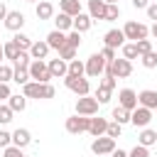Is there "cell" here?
<instances>
[{
  "mask_svg": "<svg viewBox=\"0 0 157 157\" xmlns=\"http://www.w3.org/2000/svg\"><path fill=\"white\" fill-rule=\"evenodd\" d=\"M135 47H137V54L140 56L147 54V52H152V42L150 39H140V42H135Z\"/></svg>",
  "mask_w": 157,
  "mask_h": 157,
  "instance_id": "cell-41",
  "label": "cell"
},
{
  "mask_svg": "<svg viewBox=\"0 0 157 157\" xmlns=\"http://www.w3.org/2000/svg\"><path fill=\"white\" fill-rule=\"evenodd\" d=\"M22 96L25 98H37V101H47V98H54L56 91L52 83H37V81H29L22 86Z\"/></svg>",
  "mask_w": 157,
  "mask_h": 157,
  "instance_id": "cell-1",
  "label": "cell"
},
{
  "mask_svg": "<svg viewBox=\"0 0 157 157\" xmlns=\"http://www.w3.org/2000/svg\"><path fill=\"white\" fill-rule=\"evenodd\" d=\"M91 25H93L91 15H83V12H78V15L74 17V27H71V29L81 34V32H88V29H91Z\"/></svg>",
  "mask_w": 157,
  "mask_h": 157,
  "instance_id": "cell-18",
  "label": "cell"
},
{
  "mask_svg": "<svg viewBox=\"0 0 157 157\" xmlns=\"http://www.w3.org/2000/svg\"><path fill=\"white\" fill-rule=\"evenodd\" d=\"M150 120H152V110H147V108H142V105H137V108L130 113V123H132L135 128H147Z\"/></svg>",
  "mask_w": 157,
  "mask_h": 157,
  "instance_id": "cell-11",
  "label": "cell"
},
{
  "mask_svg": "<svg viewBox=\"0 0 157 157\" xmlns=\"http://www.w3.org/2000/svg\"><path fill=\"white\" fill-rule=\"evenodd\" d=\"M120 49H123V59H128V61H132V59H137V56H140V54H137L135 42H125Z\"/></svg>",
  "mask_w": 157,
  "mask_h": 157,
  "instance_id": "cell-29",
  "label": "cell"
},
{
  "mask_svg": "<svg viewBox=\"0 0 157 157\" xmlns=\"http://www.w3.org/2000/svg\"><path fill=\"white\" fill-rule=\"evenodd\" d=\"M66 44H69V47H74V49H78V44H81V34L71 29V32L66 34Z\"/></svg>",
  "mask_w": 157,
  "mask_h": 157,
  "instance_id": "cell-40",
  "label": "cell"
},
{
  "mask_svg": "<svg viewBox=\"0 0 157 157\" xmlns=\"http://www.w3.org/2000/svg\"><path fill=\"white\" fill-rule=\"evenodd\" d=\"M2 54H5V59H12V61H15V59H17V54H20V49H17V44L10 39V42H5V44H2Z\"/></svg>",
  "mask_w": 157,
  "mask_h": 157,
  "instance_id": "cell-32",
  "label": "cell"
},
{
  "mask_svg": "<svg viewBox=\"0 0 157 157\" xmlns=\"http://www.w3.org/2000/svg\"><path fill=\"white\" fill-rule=\"evenodd\" d=\"M83 74H86V64L78 59H71L69 61V76H83Z\"/></svg>",
  "mask_w": 157,
  "mask_h": 157,
  "instance_id": "cell-30",
  "label": "cell"
},
{
  "mask_svg": "<svg viewBox=\"0 0 157 157\" xmlns=\"http://www.w3.org/2000/svg\"><path fill=\"white\" fill-rule=\"evenodd\" d=\"M155 142H157V132H155V130H150V128H142V132L137 135V145L150 147V145H155Z\"/></svg>",
  "mask_w": 157,
  "mask_h": 157,
  "instance_id": "cell-25",
  "label": "cell"
},
{
  "mask_svg": "<svg viewBox=\"0 0 157 157\" xmlns=\"http://www.w3.org/2000/svg\"><path fill=\"white\" fill-rule=\"evenodd\" d=\"M2 22H5V27H7L10 32H20V29H22V25H25V15H22V12H17V10H10V12H7V17H5Z\"/></svg>",
  "mask_w": 157,
  "mask_h": 157,
  "instance_id": "cell-13",
  "label": "cell"
},
{
  "mask_svg": "<svg viewBox=\"0 0 157 157\" xmlns=\"http://www.w3.org/2000/svg\"><path fill=\"white\" fill-rule=\"evenodd\" d=\"M105 5H118V0H103Z\"/></svg>",
  "mask_w": 157,
  "mask_h": 157,
  "instance_id": "cell-54",
  "label": "cell"
},
{
  "mask_svg": "<svg viewBox=\"0 0 157 157\" xmlns=\"http://www.w3.org/2000/svg\"><path fill=\"white\" fill-rule=\"evenodd\" d=\"M105 128H108V120L105 118H91V125H88V132L93 135V137H101V135H105Z\"/></svg>",
  "mask_w": 157,
  "mask_h": 157,
  "instance_id": "cell-22",
  "label": "cell"
},
{
  "mask_svg": "<svg viewBox=\"0 0 157 157\" xmlns=\"http://www.w3.org/2000/svg\"><path fill=\"white\" fill-rule=\"evenodd\" d=\"M98 101L96 98H91V96H78V101H76V115H88V118H93L96 113H98Z\"/></svg>",
  "mask_w": 157,
  "mask_h": 157,
  "instance_id": "cell-6",
  "label": "cell"
},
{
  "mask_svg": "<svg viewBox=\"0 0 157 157\" xmlns=\"http://www.w3.org/2000/svg\"><path fill=\"white\" fill-rule=\"evenodd\" d=\"M93 98H96L101 105H103V103H108V101H110V88H103V86H98V91H96V96H93Z\"/></svg>",
  "mask_w": 157,
  "mask_h": 157,
  "instance_id": "cell-36",
  "label": "cell"
},
{
  "mask_svg": "<svg viewBox=\"0 0 157 157\" xmlns=\"http://www.w3.org/2000/svg\"><path fill=\"white\" fill-rule=\"evenodd\" d=\"M27 2H37V0H27Z\"/></svg>",
  "mask_w": 157,
  "mask_h": 157,
  "instance_id": "cell-56",
  "label": "cell"
},
{
  "mask_svg": "<svg viewBox=\"0 0 157 157\" xmlns=\"http://www.w3.org/2000/svg\"><path fill=\"white\" fill-rule=\"evenodd\" d=\"M64 83H66V88L69 91H74L76 96H88V91H91V86H88V78H83V76H64Z\"/></svg>",
  "mask_w": 157,
  "mask_h": 157,
  "instance_id": "cell-5",
  "label": "cell"
},
{
  "mask_svg": "<svg viewBox=\"0 0 157 157\" xmlns=\"http://www.w3.org/2000/svg\"><path fill=\"white\" fill-rule=\"evenodd\" d=\"M47 54H49V44H47V42H32V47H29V59L44 61Z\"/></svg>",
  "mask_w": 157,
  "mask_h": 157,
  "instance_id": "cell-19",
  "label": "cell"
},
{
  "mask_svg": "<svg viewBox=\"0 0 157 157\" xmlns=\"http://www.w3.org/2000/svg\"><path fill=\"white\" fill-rule=\"evenodd\" d=\"M147 17L157 22V2H152V5H147Z\"/></svg>",
  "mask_w": 157,
  "mask_h": 157,
  "instance_id": "cell-48",
  "label": "cell"
},
{
  "mask_svg": "<svg viewBox=\"0 0 157 157\" xmlns=\"http://www.w3.org/2000/svg\"><path fill=\"white\" fill-rule=\"evenodd\" d=\"M118 105L132 113V110L137 108V93H135L132 88H120V91H118Z\"/></svg>",
  "mask_w": 157,
  "mask_h": 157,
  "instance_id": "cell-10",
  "label": "cell"
},
{
  "mask_svg": "<svg viewBox=\"0 0 157 157\" xmlns=\"http://www.w3.org/2000/svg\"><path fill=\"white\" fill-rule=\"evenodd\" d=\"M123 34H125V39H132V42H140V39H147V34H150V29H147V25H142V22H125V27H123Z\"/></svg>",
  "mask_w": 157,
  "mask_h": 157,
  "instance_id": "cell-4",
  "label": "cell"
},
{
  "mask_svg": "<svg viewBox=\"0 0 157 157\" xmlns=\"http://www.w3.org/2000/svg\"><path fill=\"white\" fill-rule=\"evenodd\" d=\"M34 12H37V17H39V20H52V17H54V5H52V2H47V0H42V2H37Z\"/></svg>",
  "mask_w": 157,
  "mask_h": 157,
  "instance_id": "cell-23",
  "label": "cell"
},
{
  "mask_svg": "<svg viewBox=\"0 0 157 157\" xmlns=\"http://www.w3.org/2000/svg\"><path fill=\"white\" fill-rule=\"evenodd\" d=\"M7 81H12V69L0 64V83H7Z\"/></svg>",
  "mask_w": 157,
  "mask_h": 157,
  "instance_id": "cell-43",
  "label": "cell"
},
{
  "mask_svg": "<svg viewBox=\"0 0 157 157\" xmlns=\"http://www.w3.org/2000/svg\"><path fill=\"white\" fill-rule=\"evenodd\" d=\"M29 61H32V59H29V52H20L17 59H15V69H27Z\"/></svg>",
  "mask_w": 157,
  "mask_h": 157,
  "instance_id": "cell-34",
  "label": "cell"
},
{
  "mask_svg": "<svg viewBox=\"0 0 157 157\" xmlns=\"http://www.w3.org/2000/svg\"><path fill=\"white\" fill-rule=\"evenodd\" d=\"M120 17V7L118 5H108L105 7V22H113V20H118Z\"/></svg>",
  "mask_w": 157,
  "mask_h": 157,
  "instance_id": "cell-38",
  "label": "cell"
},
{
  "mask_svg": "<svg viewBox=\"0 0 157 157\" xmlns=\"http://www.w3.org/2000/svg\"><path fill=\"white\" fill-rule=\"evenodd\" d=\"M7 12H10V10L5 7V2H0V20H5V17H7Z\"/></svg>",
  "mask_w": 157,
  "mask_h": 157,
  "instance_id": "cell-51",
  "label": "cell"
},
{
  "mask_svg": "<svg viewBox=\"0 0 157 157\" xmlns=\"http://www.w3.org/2000/svg\"><path fill=\"white\" fill-rule=\"evenodd\" d=\"M29 142H32V135H29L27 128H17V130L12 132V145H15V147L22 150V147H27Z\"/></svg>",
  "mask_w": 157,
  "mask_h": 157,
  "instance_id": "cell-16",
  "label": "cell"
},
{
  "mask_svg": "<svg viewBox=\"0 0 157 157\" xmlns=\"http://www.w3.org/2000/svg\"><path fill=\"white\" fill-rule=\"evenodd\" d=\"M110 157H128V152H125V150H113Z\"/></svg>",
  "mask_w": 157,
  "mask_h": 157,
  "instance_id": "cell-52",
  "label": "cell"
},
{
  "mask_svg": "<svg viewBox=\"0 0 157 157\" xmlns=\"http://www.w3.org/2000/svg\"><path fill=\"white\" fill-rule=\"evenodd\" d=\"M137 105H142V108H147V110H155V108H157V91H152V88L140 91V93H137Z\"/></svg>",
  "mask_w": 157,
  "mask_h": 157,
  "instance_id": "cell-12",
  "label": "cell"
},
{
  "mask_svg": "<svg viewBox=\"0 0 157 157\" xmlns=\"http://www.w3.org/2000/svg\"><path fill=\"white\" fill-rule=\"evenodd\" d=\"M54 25H56V29H59V32H71V27H74V17H69V15L59 12V15L54 17Z\"/></svg>",
  "mask_w": 157,
  "mask_h": 157,
  "instance_id": "cell-24",
  "label": "cell"
},
{
  "mask_svg": "<svg viewBox=\"0 0 157 157\" xmlns=\"http://www.w3.org/2000/svg\"><path fill=\"white\" fill-rule=\"evenodd\" d=\"M110 118H113V123L125 125V123H130V110H125V108L115 105V108H113V113H110Z\"/></svg>",
  "mask_w": 157,
  "mask_h": 157,
  "instance_id": "cell-27",
  "label": "cell"
},
{
  "mask_svg": "<svg viewBox=\"0 0 157 157\" xmlns=\"http://www.w3.org/2000/svg\"><path fill=\"white\" fill-rule=\"evenodd\" d=\"M150 34H152V37H155V39H157V22H155V25H152V29H150Z\"/></svg>",
  "mask_w": 157,
  "mask_h": 157,
  "instance_id": "cell-53",
  "label": "cell"
},
{
  "mask_svg": "<svg viewBox=\"0 0 157 157\" xmlns=\"http://www.w3.org/2000/svg\"><path fill=\"white\" fill-rule=\"evenodd\" d=\"M12 93H10V86L7 83H0V101H5V98H10Z\"/></svg>",
  "mask_w": 157,
  "mask_h": 157,
  "instance_id": "cell-49",
  "label": "cell"
},
{
  "mask_svg": "<svg viewBox=\"0 0 157 157\" xmlns=\"http://www.w3.org/2000/svg\"><path fill=\"white\" fill-rule=\"evenodd\" d=\"M12 120V110H10V105H2L0 103V125H7Z\"/></svg>",
  "mask_w": 157,
  "mask_h": 157,
  "instance_id": "cell-39",
  "label": "cell"
},
{
  "mask_svg": "<svg viewBox=\"0 0 157 157\" xmlns=\"http://www.w3.org/2000/svg\"><path fill=\"white\" fill-rule=\"evenodd\" d=\"M59 59H64V61L69 64L71 59H76V49H74V47H69V44H64V47L59 49Z\"/></svg>",
  "mask_w": 157,
  "mask_h": 157,
  "instance_id": "cell-33",
  "label": "cell"
},
{
  "mask_svg": "<svg viewBox=\"0 0 157 157\" xmlns=\"http://www.w3.org/2000/svg\"><path fill=\"white\" fill-rule=\"evenodd\" d=\"M128 157H150V150L142 147V145H135V147L128 152Z\"/></svg>",
  "mask_w": 157,
  "mask_h": 157,
  "instance_id": "cell-42",
  "label": "cell"
},
{
  "mask_svg": "<svg viewBox=\"0 0 157 157\" xmlns=\"http://www.w3.org/2000/svg\"><path fill=\"white\" fill-rule=\"evenodd\" d=\"M147 5H150V0H132V7H137V10H147Z\"/></svg>",
  "mask_w": 157,
  "mask_h": 157,
  "instance_id": "cell-50",
  "label": "cell"
},
{
  "mask_svg": "<svg viewBox=\"0 0 157 157\" xmlns=\"http://www.w3.org/2000/svg\"><path fill=\"white\" fill-rule=\"evenodd\" d=\"M142 66H145V69H155V66H157V52L142 54Z\"/></svg>",
  "mask_w": 157,
  "mask_h": 157,
  "instance_id": "cell-35",
  "label": "cell"
},
{
  "mask_svg": "<svg viewBox=\"0 0 157 157\" xmlns=\"http://www.w3.org/2000/svg\"><path fill=\"white\" fill-rule=\"evenodd\" d=\"M120 132H123V125H118V123H108V128H105V137H120Z\"/></svg>",
  "mask_w": 157,
  "mask_h": 157,
  "instance_id": "cell-37",
  "label": "cell"
},
{
  "mask_svg": "<svg viewBox=\"0 0 157 157\" xmlns=\"http://www.w3.org/2000/svg\"><path fill=\"white\" fill-rule=\"evenodd\" d=\"M12 42L17 44V49H20V52H29V47H32V39H29L25 32H15Z\"/></svg>",
  "mask_w": 157,
  "mask_h": 157,
  "instance_id": "cell-28",
  "label": "cell"
},
{
  "mask_svg": "<svg viewBox=\"0 0 157 157\" xmlns=\"http://www.w3.org/2000/svg\"><path fill=\"white\" fill-rule=\"evenodd\" d=\"M103 42H105V47L118 49V47L125 44V34H123V29H108V32L103 34Z\"/></svg>",
  "mask_w": 157,
  "mask_h": 157,
  "instance_id": "cell-14",
  "label": "cell"
},
{
  "mask_svg": "<svg viewBox=\"0 0 157 157\" xmlns=\"http://www.w3.org/2000/svg\"><path fill=\"white\" fill-rule=\"evenodd\" d=\"M12 81L20 83V86H25V83H29L32 78H29V71H27V69H12Z\"/></svg>",
  "mask_w": 157,
  "mask_h": 157,
  "instance_id": "cell-31",
  "label": "cell"
},
{
  "mask_svg": "<svg viewBox=\"0 0 157 157\" xmlns=\"http://www.w3.org/2000/svg\"><path fill=\"white\" fill-rule=\"evenodd\" d=\"M103 74L105 76H115V78H128L132 74V61H128V59H113L110 64H105Z\"/></svg>",
  "mask_w": 157,
  "mask_h": 157,
  "instance_id": "cell-2",
  "label": "cell"
},
{
  "mask_svg": "<svg viewBox=\"0 0 157 157\" xmlns=\"http://www.w3.org/2000/svg\"><path fill=\"white\" fill-rule=\"evenodd\" d=\"M105 2L103 0H88V15L91 20H105Z\"/></svg>",
  "mask_w": 157,
  "mask_h": 157,
  "instance_id": "cell-17",
  "label": "cell"
},
{
  "mask_svg": "<svg viewBox=\"0 0 157 157\" xmlns=\"http://www.w3.org/2000/svg\"><path fill=\"white\" fill-rule=\"evenodd\" d=\"M98 54H101V56L105 59V64H110V61L115 59V49H110V47H103V49H101Z\"/></svg>",
  "mask_w": 157,
  "mask_h": 157,
  "instance_id": "cell-45",
  "label": "cell"
},
{
  "mask_svg": "<svg viewBox=\"0 0 157 157\" xmlns=\"http://www.w3.org/2000/svg\"><path fill=\"white\" fill-rule=\"evenodd\" d=\"M47 44H49V49H61L64 44H66V34L64 32H59V29H54V32H49L47 34Z\"/></svg>",
  "mask_w": 157,
  "mask_h": 157,
  "instance_id": "cell-21",
  "label": "cell"
},
{
  "mask_svg": "<svg viewBox=\"0 0 157 157\" xmlns=\"http://www.w3.org/2000/svg\"><path fill=\"white\" fill-rule=\"evenodd\" d=\"M2 59H5V54H2V44H0V64H2Z\"/></svg>",
  "mask_w": 157,
  "mask_h": 157,
  "instance_id": "cell-55",
  "label": "cell"
},
{
  "mask_svg": "<svg viewBox=\"0 0 157 157\" xmlns=\"http://www.w3.org/2000/svg\"><path fill=\"white\" fill-rule=\"evenodd\" d=\"M47 66H49V74H52V78H64V76L69 74V64H66L64 59H52Z\"/></svg>",
  "mask_w": 157,
  "mask_h": 157,
  "instance_id": "cell-15",
  "label": "cell"
},
{
  "mask_svg": "<svg viewBox=\"0 0 157 157\" xmlns=\"http://www.w3.org/2000/svg\"><path fill=\"white\" fill-rule=\"evenodd\" d=\"M5 157H25V152H22L20 147L10 145V147H5Z\"/></svg>",
  "mask_w": 157,
  "mask_h": 157,
  "instance_id": "cell-46",
  "label": "cell"
},
{
  "mask_svg": "<svg viewBox=\"0 0 157 157\" xmlns=\"http://www.w3.org/2000/svg\"><path fill=\"white\" fill-rule=\"evenodd\" d=\"M7 105H10V110H12V113H17V110L22 113V110L27 108V98H25V96H20V93H15V96H10V98H7Z\"/></svg>",
  "mask_w": 157,
  "mask_h": 157,
  "instance_id": "cell-26",
  "label": "cell"
},
{
  "mask_svg": "<svg viewBox=\"0 0 157 157\" xmlns=\"http://www.w3.org/2000/svg\"><path fill=\"white\" fill-rule=\"evenodd\" d=\"M103 69H105V59H103L101 54H91V56L86 59V76L96 78V76L103 74Z\"/></svg>",
  "mask_w": 157,
  "mask_h": 157,
  "instance_id": "cell-9",
  "label": "cell"
},
{
  "mask_svg": "<svg viewBox=\"0 0 157 157\" xmlns=\"http://www.w3.org/2000/svg\"><path fill=\"white\" fill-rule=\"evenodd\" d=\"M98 86H103V88H110V91H113V88H115V76H103V81H101Z\"/></svg>",
  "mask_w": 157,
  "mask_h": 157,
  "instance_id": "cell-47",
  "label": "cell"
},
{
  "mask_svg": "<svg viewBox=\"0 0 157 157\" xmlns=\"http://www.w3.org/2000/svg\"><path fill=\"white\" fill-rule=\"evenodd\" d=\"M115 150V140L113 137H105V135H101V137H96L93 142H91V152L93 155H98V157H103V155H110Z\"/></svg>",
  "mask_w": 157,
  "mask_h": 157,
  "instance_id": "cell-8",
  "label": "cell"
},
{
  "mask_svg": "<svg viewBox=\"0 0 157 157\" xmlns=\"http://www.w3.org/2000/svg\"><path fill=\"white\" fill-rule=\"evenodd\" d=\"M12 145V132H7V130H0V147L5 150V147H10Z\"/></svg>",
  "mask_w": 157,
  "mask_h": 157,
  "instance_id": "cell-44",
  "label": "cell"
},
{
  "mask_svg": "<svg viewBox=\"0 0 157 157\" xmlns=\"http://www.w3.org/2000/svg\"><path fill=\"white\" fill-rule=\"evenodd\" d=\"M27 71H29V78H32V81H37V83H49V81H52V74H49L47 61L32 59V61H29V66H27Z\"/></svg>",
  "mask_w": 157,
  "mask_h": 157,
  "instance_id": "cell-3",
  "label": "cell"
},
{
  "mask_svg": "<svg viewBox=\"0 0 157 157\" xmlns=\"http://www.w3.org/2000/svg\"><path fill=\"white\" fill-rule=\"evenodd\" d=\"M88 125H91L88 115H71V118H66V132H71V135L88 132Z\"/></svg>",
  "mask_w": 157,
  "mask_h": 157,
  "instance_id": "cell-7",
  "label": "cell"
},
{
  "mask_svg": "<svg viewBox=\"0 0 157 157\" xmlns=\"http://www.w3.org/2000/svg\"><path fill=\"white\" fill-rule=\"evenodd\" d=\"M59 12H64L69 17H76L81 12V2L78 0H59Z\"/></svg>",
  "mask_w": 157,
  "mask_h": 157,
  "instance_id": "cell-20",
  "label": "cell"
}]
</instances>
